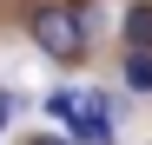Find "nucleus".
I'll return each instance as SVG.
<instances>
[{
	"label": "nucleus",
	"instance_id": "5",
	"mask_svg": "<svg viewBox=\"0 0 152 145\" xmlns=\"http://www.w3.org/2000/svg\"><path fill=\"white\" fill-rule=\"evenodd\" d=\"M73 106H80V92H73V86H53V92H46V119H66Z\"/></svg>",
	"mask_w": 152,
	"mask_h": 145
},
{
	"label": "nucleus",
	"instance_id": "7",
	"mask_svg": "<svg viewBox=\"0 0 152 145\" xmlns=\"http://www.w3.org/2000/svg\"><path fill=\"white\" fill-rule=\"evenodd\" d=\"M27 145H73V138H27Z\"/></svg>",
	"mask_w": 152,
	"mask_h": 145
},
{
	"label": "nucleus",
	"instance_id": "4",
	"mask_svg": "<svg viewBox=\"0 0 152 145\" xmlns=\"http://www.w3.org/2000/svg\"><path fill=\"white\" fill-rule=\"evenodd\" d=\"M126 92H152V53L126 46Z\"/></svg>",
	"mask_w": 152,
	"mask_h": 145
},
{
	"label": "nucleus",
	"instance_id": "3",
	"mask_svg": "<svg viewBox=\"0 0 152 145\" xmlns=\"http://www.w3.org/2000/svg\"><path fill=\"white\" fill-rule=\"evenodd\" d=\"M119 40L132 46V53H152V0H139V7L119 13Z\"/></svg>",
	"mask_w": 152,
	"mask_h": 145
},
{
	"label": "nucleus",
	"instance_id": "6",
	"mask_svg": "<svg viewBox=\"0 0 152 145\" xmlns=\"http://www.w3.org/2000/svg\"><path fill=\"white\" fill-rule=\"evenodd\" d=\"M20 112H27V99H20V92H0V132H7Z\"/></svg>",
	"mask_w": 152,
	"mask_h": 145
},
{
	"label": "nucleus",
	"instance_id": "1",
	"mask_svg": "<svg viewBox=\"0 0 152 145\" xmlns=\"http://www.w3.org/2000/svg\"><path fill=\"white\" fill-rule=\"evenodd\" d=\"M27 40L40 46L46 59H60V66H80L86 59V20L73 7H33L27 13Z\"/></svg>",
	"mask_w": 152,
	"mask_h": 145
},
{
	"label": "nucleus",
	"instance_id": "2",
	"mask_svg": "<svg viewBox=\"0 0 152 145\" xmlns=\"http://www.w3.org/2000/svg\"><path fill=\"white\" fill-rule=\"evenodd\" d=\"M60 125H66L73 145H113V99H106V92H93V99H80Z\"/></svg>",
	"mask_w": 152,
	"mask_h": 145
}]
</instances>
